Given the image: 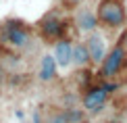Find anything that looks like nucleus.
I'll return each instance as SVG.
<instances>
[{
  "label": "nucleus",
  "mask_w": 127,
  "mask_h": 123,
  "mask_svg": "<svg viewBox=\"0 0 127 123\" xmlns=\"http://www.w3.org/2000/svg\"><path fill=\"white\" fill-rule=\"evenodd\" d=\"M117 85H96V88H90L86 90V94H83V98H81V104H83V109L88 111V113H100L102 111V106L104 102H106V98H108V94H110V90H115Z\"/></svg>",
  "instance_id": "nucleus-4"
},
{
  "label": "nucleus",
  "mask_w": 127,
  "mask_h": 123,
  "mask_svg": "<svg viewBox=\"0 0 127 123\" xmlns=\"http://www.w3.org/2000/svg\"><path fill=\"white\" fill-rule=\"evenodd\" d=\"M83 123H88V121H83Z\"/></svg>",
  "instance_id": "nucleus-16"
},
{
  "label": "nucleus",
  "mask_w": 127,
  "mask_h": 123,
  "mask_svg": "<svg viewBox=\"0 0 127 123\" xmlns=\"http://www.w3.org/2000/svg\"><path fill=\"white\" fill-rule=\"evenodd\" d=\"M65 111H67L69 123H83V119H86V113L81 109H65Z\"/></svg>",
  "instance_id": "nucleus-12"
},
{
  "label": "nucleus",
  "mask_w": 127,
  "mask_h": 123,
  "mask_svg": "<svg viewBox=\"0 0 127 123\" xmlns=\"http://www.w3.org/2000/svg\"><path fill=\"white\" fill-rule=\"evenodd\" d=\"M86 46L90 50V58H92V63H102L104 56H106V48H104V40L100 34H90L88 40H86Z\"/></svg>",
  "instance_id": "nucleus-7"
},
{
  "label": "nucleus",
  "mask_w": 127,
  "mask_h": 123,
  "mask_svg": "<svg viewBox=\"0 0 127 123\" xmlns=\"http://www.w3.org/2000/svg\"><path fill=\"white\" fill-rule=\"evenodd\" d=\"M42 123H69L67 111H65V109H54V111H50L48 117H46Z\"/></svg>",
  "instance_id": "nucleus-11"
},
{
  "label": "nucleus",
  "mask_w": 127,
  "mask_h": 123,
  "mask_svg": "<svg viewBox=\"0 0 127 123\" xmlns=\"http://www.w3.org/2000/svg\"><path fill=\"white\" fill-rule=\"evenodd\" d=\"M0 38L4 44L13 48H25L31 42V27L25 21L19 19H8L0 25Z\"/></svg>",
  "instance_id": "nucleus-2"
},
{
  "label": "nucleus",
  "mask_w": 127,
  "mask_h": 123,
  "mask_svg": "<svg viewBox=\"0 0 127 123\" xmlns=\"http://www.w3.org/2000/svg\"><path fill=\"white\" fill-rule=\"evenodd\" d=\"M52 54H54L56 65H59V67H69V65H71V56H73V44H71L67 38L56 40Z\"/></svg>",
  "instance_id": "nucleus-6"
},
{
  "label": "nucleus",
  "mask_w": 127,
  "mask_h": 123,
  "mask_svg": "<svg viewBox=\"0 0 127 123\" xmlns=\"http://www.w3.org/2000/svg\"><path fill=\"white\" fill-rule=\"evenodd\" d=\"M75 23H77V27L81 29V31H88V34H92V31L98 27V17H96V13H92L90 8H81V10L77 13Z\"/></svg>",
  "instance_id": "nucleus-9"
},
{
  "label": "nucleus",
  "mask_w": 127,
  "mask_h": 123,
  "mask_svg": "<svg viewBox=\"0 0 127 123\" xmlns=\"http://www.w3.org/2000/svg\"><path fill=\"white\" fill-rule=\"evenodd\" d=\"M38 25H40V36L46 42H56V40L63 38V34H65V21H61L54 10L48 13V15H44Z\"/></svg>",
  "instance_id": "nucleus-5"
},
{
  "label": "nucleus",
  "mask_w": 127,
  "mask_h": 123,
  "mask_svg": "<svg viewBox=\"0 0 127 123\" xmlns=\"http://www.w3.org/2000/svg\"><path fill=\"white\" fill-rule=\"evenodd\" d=\"M96 17H98V25H102V27L108 29L123 27L127 23L125 0H100L96 6Z\"/></svg>",
  "instance_id": "nucleus-1"
},
{
  "label": "nucleus",
  "mask_w": 127,
  "mask_h": 123,
  "mask_svg": "<svg viewBox=\"0 0 127 123\" xmlns=\"http://www.w3.org/2000/svg\"><path fill=\"white\" fill-rule=\"evenodd\" d=\"M79 4H81V0H63V6H65L67 10H71V8H77Z\"/></svg>",
  "instance_id": "nucleus-13"
},
{
  "label": "nucleus",
  "mask_w": 127,
  "mask_h": 123,
  "mask_svg": "<svg viewBox=\"0 0 127 123\" xmlns=\"http://www.w3.org/2000/svg\"><path fill=\"white\" fill-rule=\"evenodd\" d=\"M90 63H92V58H90V50H88L86 42H77V44H73L71 65H75V67H88Z\"/></svg>",
  "instance_id": "nucleus-10"
},
{
  "label": "nucleus",
  "mask_w": 127,
  "mask_h": 123,
  "mask_svg": "<svg viewBox=\"0 0 127 123\" xmlns=\"http://www.w3.org/2000/svg\"><path fill=\"white\" fill-rule=\"evenodd\" d=\"M125 63H127V48H125V42L121 40L119 44H115L106 52L104 61L100 63V77L102 79H113L115 75H119L123 71Z\"/></svg>",
  "instance_id": "nucleus-3"
},
{
  "label": "nucleus",
  "mask_w": 127,
  "mask_h": 123,
  "mask_svg": "<svg viewBox=\"0 0 127 123\" xmlns=\"http://www.w3.org/2000/svg\"><path fill=\"white\" fill-rule=\"evenodd\" d=\"M56 58L54 54H44L40 58V71H38V75H40V82H52V79L56 77Z\"/></svg>",
  "instance_id": "nucleus-8"
},
{
  "label": "nucleus",
  "mask_w": 127,
  "mask_h": 123,
  "mask_svg": "<svg viewBox=\"0 0 127 123\" xmlns=\"http://www.w3.org/2000/svg\"><path fill=\"white\" fill-rule=\"evenodd\" d=\"M106 123H121V121H106Z\"/></svg>",
  "instance_id": "nucleus-15"
},
{
  "label": "nucleus",
  "mask_w": 127,
  "mask_h": 123,
  "mask_svg": "<svg viewBox=\"0 0 127 123\" xmlns=\"http://www.w3.org/2000/svg\"><path fill=\"white\" fill-rule=\"evenodd\" d=\"M123 42H125V48H127V36H125V38H123Z\"/></svg>",
  "instance_id": "nucleus-14"
}]
</instances>
